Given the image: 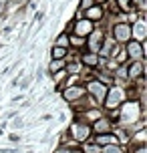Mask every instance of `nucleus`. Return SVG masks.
Segmentation results:
<instances>
[{
  "label": "nucleus",
  "mask_w": 147,
  "mask_h": 153,
  "mask_svg": "<svg viewBox=\"0 0 147 153\" xmlns=\"http://www.w3.org/2000/svg\"><path fill=\"white\" fill-rule=\"evenodd\" d=\"M107 91H109V87L103 85V83H99L97 79L87 81V85H85V93L89 95V97H93L97 105H103V101H105V97H107Z\"/></svg>",
  "instance_id": "obj_1"
},
{
  "label": "nucleus",
  "mask_w": 147,
  "mask_h": 153,
  "mask_svg": "<svg viewBox=\"0 0 147 153\" xmlns=\"http://www.w3.org/2000/svg\"><path fill=\"white\" fill-rule=\"evenodd\" d=\"M123 103H125V91L121 87H113V89L107 91V97L103 101V107L107 109V111H115V109H119Z\"/></svg>",
  "instance_id": "obj_2"
},
{
  "label": "nucleus",
  "mask_w": 147,
  "mask_h": 153,
  "mask_svg": "<svg viewBox=\"0 0 147 153\" xmlns=\"http://www.w3.org/2000/svg\"><path fill=\"white\" fill-rule=\"evenodd\" d=\"M125 46V53H127V59L129 62H135V61H143L145 59V42H137V40H129Z\"/></svg>",
  "instance_id": "obj_3"
},
{
  "label": "nucleus",
  "mask_w": 147,
  "mask_h": 153,
  "mask_svg": "<svg viewBox=\"0 0 147 153\" xmlns=\"http://www.w3.org/2000/svg\"><path fill=\"white\" fill-rule=\"evenodd\" d=\"M91 125H87V123H83V121H75L73 125H71V129H69V135L77 143H83V141H87V139L91 137Z\"/></svg>",
  "instance_id": "obj_4"
},
{
  "label": "nucleus",
  "mask_w": 147,
  "mask_h": 153,
  "mask_svg": "<svg viewBox=\"0 0 147 153\" xmlns=\"http://www.w3.org/2000/svg\"><path fill=\"white\" fill-rule=\"evenodd\" d=\"M113 40H117L121 46L127 45L131 40V24L129 22H117L113 26Z\"/></svg>",
  "instance_id": "obj_5"
},
{
  "label": "nucleus",
  "mask_w": 147,
  "mask_h": 153,
  "mask_svg": "<svg viewBox=\"0 0 147 153\" xmlns=\"http://www.w3.org/2000/svg\"><path fill=\"white\" fill-rule=\"evenodd\" d=\"M145 62L143 61H135V62H127V81L133 83V81H139L143 73H145Z\"/></svg>",
  "instance_id": "obj_6"
},
{
  "label": "nucleus",
  "mask_w": 147,
  "mask_h": 153,
  "mask_svg": "<svg viewBox=\"0 0 147 153\" xmlns=\"http://www.w3.org/2000/svg\"><path fill=\"white\" fill-rule=\"evenodd\" d=\"M85 87L83 85H75V87H67V89H62V97L69 101V103H77L85 97Z\"/></svg>",
  "instance_id": "obj_7"
},
{
  "label": "nucleus",
  "mask_w": 147,
  "mask_h": 153,
  "mask_svg": "<svg viewBox=\"0 0 147 153\" xmlns=\"http://www.w3.org/2000/svg\"><path fill=\"white\" fill-rule=\"evenodd\" d=\"M93 30H95L93 22H89L87 18H83V20H75V26H73V34H75V36L87 38Z\"/></svg>",
  "instance_id": "obj_8"
},
{
  "label": "nucleus",
  "mask_w": 147,
  "mask_h": 153,
  "mask_svg": "<svg viewBox=\"0 0 147 153\" xmlns=\"http://www.w3.org/2000/svg\"><path fill=\"white\" fill-rule=\"evenodd\" d=\"M101 45H103V32L101 30H93L85 40V46H89V53H95V54H99Z\"/></svg>",
  "instance_id": "obj_9"
},
{
  "label": "nucleus",
  "mask_w": 147,
  "mask_h": 153,
  "mask_svg": "<svg viewBox=\"0 0 147 153\" xmlns=\"http://www.w3.org/2000/svg\"><path fill=\"white\" fill-rule=\"evenodd\" d=\"M93 143H97L99 147H107V145H119V137L115 133H101V135H93Z\"/></svg>",
  "instance_id": "obj_10"
},
{
  "label": "nucleus",
  "mask_w": 147,
  "mask_h": 153,
  "mask_svg": "<svg viewBox=\"0 0 147 153\" xmlns=\"http://www.w3.org/2000/svg\"><path fill=\"white\" fill-rule=\"evenodd\" d=\"M91 131H95V135H101V133H111V119L109 117H101L95 121V125L91 127Z\"/></svg>",
  "instance_id": "obj_11"
},
{
  "label": "nucleus",
  "mask_w": 147,
  "mask_h": 153,
  "mask_svg": "<svg viewBox=\"0 0 147 153\" xmlns=\"http://www.w3.org/2000/svg\"><path fill=\"white\" fill-rule=\"evenodd\" d=\"M83 16H85L89 22H97V20L103 18V6H97V4H95V6H91L89 10H85Z\"/></svg>",
  "instance_id": "obj_12"
},
{
  "label": "nucleus",
  "mask_w": 147,
  "mask_h": 153,
  "mask_svg": "<svg viewBox=\"0 0 147 153\" xmlns=\"http://www.w3.org/2000/svg\"><path fill=\"white\" fill-rule=\"evenodd\" d=\"M101 62V56L95 53H85L81 56V65H87V69H95V67H99Z\"/></svg>",
  "instance_id": "obj_13"
},
{
  "label": "nucleus",
  "mask_w": 147,
  "mask_h": 153,
  "mask_svg": "<svg viewBox=\"0 0 147 153\" xmlns=\"http://www.w3.org/2000/svg\"><path fill=\"white\" fill-rule=\"evenodd\" d=\"M81 153H101V147L93 143V139H87L81 143Z\"/></svg>",
  "instance_id": "obj_14"
},
{
  "label": "nucleus",
  "mask_w": 147,
  "mask_h": 153,
  "mask_svg": "<svg viewBox=\"0 0 147 153\" xmlns=\"http://www.w3.org/2000/svg\"><path fill=\"white\" fill-rule=\"evenodd\" d=\"M67 53H69V48H61V46H53V56L54 61H67Z\"/></svg>",
  "instance_id": "obj_15"
},
{
  "label": "nucleus",
  "mask_w": 147,
  "mask_h": 153,
  "mask_svg": "<svg viewBox=\"0 0 147 153\" xmlns=\"http://www.w3.org/2000/svg\"><path fill=\"white\" fill-rule=\"evenodd\" d=\"M65 65H67V61H54V59H50V62H48V73L54 75V73L65 69Z\"/></svg>",
  "instance_id": "obj_16"
},
{
  "label": "nucleus",
  "mask_w": 147,
  "mask_h": 153,
  "mask_svg": "<svg viewBox=\"0 0 147 153\" xmlns=\"http://www.w3.org/2000/svg\"><path fill=\"white\" fill-rule=\"evenodd\" d=\"M54 46H61V48H69V34L61 32V34L56 36V40H54Z\"/></svg>",
  "instance_id": "obj_17"
},
{
  "label": "nucleus",
  "mask_w": 147,
  "mask_h": 153,
  "mask_svg": "<svg viewBox=\"0 0 147 153\" xmlns=\"http://www.w3.org/2000/svg\"><path fill=\"white\" fill-rule=\"evenodd\" d=\"M85 40L87 38H79V36H75V34H69V46L81 48V46H85Z\"/></svg>",
  "instance_id": "obj_18"
},
{
  "label": "nucleus",
  "mask_w": 147,
  "mask_h": 153,
  "mask_svg": "<svg viewBox=\"0 0 147 153\" xmlns=\"http://www.w3.org/2000/svg\"><path fill=\"white\" fill-rule=\"evenodd\" d=\"M101 153H125V149L121 145H107L101 147Z\"/></svg>",
  "instance_id": "obj_19"
},
{
  "label": "nucleus",
  "mask_w": 147,
  "mask_h": 153,
  "mask_svg": "<svg viewBox=\"0 0 147 153\" xmlns=\"http://www.w3.org/2000/svg\"><path fill=\"white\" fill-rule=\"evenodd\" d=\"M117 4H119V8L123 10V12H133L135 8H133L131 0H117Z\"/></svg>",
  "instance_id": "obj_20"
},
{
  "label": "nucleus",
  "mask_w": 147,
  "mask_h": 153,
  "mask_svg": "<svg viewBox=\"0 0 147 153\" xmlns=\"http://www.w3.org/2000/svg\"><path fill=\"white\" fill-rule=\"evenodd\" d=\"M54 153H81L79 147H67V145H59Z\"/></svg>",
  "instance_id": "obj_21"
},
{
  "label": "nucleus",
  "mask_w": 147,
  "mask_h": 153,
  "mask_svg": "<svg viewBox=\"0 0 147 153\" xmlns=\"http://www.w3.org/2000/svg\"><path fill=\"white\" fill-rule=\"evenodd\" d=\"M133 143H137V145H145V131H139L137 135H131Z\"/></svg>",
  "instance_id": "obj_22"
},
{
  "label": "nucleus",
  "mask_w": 147,
  "mask_h": 153,
  "mask_svg": "<svg viewBox=\"0 0 147 153\" xmlns=\"http://www.w3.org/2000/svg\"><path fill=\"white\" fill-rule=\"evenodd\" d=\"M91 6H95V0H81V2H79V10H83V12L89 10Z\"/></svg>",
  "instance_id": "obj_23"
},
{
  "label": "nucleus",
  "mask_w": 147,
  "mask_h": 153,
  "mask_svg": "<svg viewBox=\"0 0 147 153\" xmlns=\"http://www.w3.org/2000/svg\"><path fill=\"white\" fill-rule=\"evenodd\" d=\"M67 76V71L62 69V71H59V73H54V83L59 85V89H61V85H62V79Z\"/></svg>",
  "instance_id": "obj_24"
},
{
  "label": "nucleus",
  "mask_w": 147,
  "mask_h": 153,
  "mask_svg": "<svg viewBox=\"0 0 147 153\" xmlns=\"http://www.w3.org/2000/svg\"><path fill=\"white\" fill-rule=\"evenodd\" d=\"M133 153H147V147H145V145H137Z\"/></svg>",
  "instance_id": "obj_25"
},
{
  "label": "nucleus",
  "mask_w": 147,
  "mask_h": 153,
  "mask_svg": "<svg viewBox=\"0 0 147 153\" xmlns=\"http://www.w3.org/2000/svg\"><path fill=\"white\" fill-rule=\"evenodd\" d=\"M105 2H107V0H95V4H97V6H103Z\"/></svg>",
  "instance_id": "obj_26"
}]
</instances>
